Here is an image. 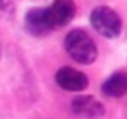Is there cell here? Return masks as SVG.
Segmentation results:
<instances>
[{
  "label": "cell",
  "instance_id": "2",
  "mask_svg": "<svg viewBox=\"0 0 127 119\" xmlns=\"http://www.w3.org/2000/svg\"><path fill=\"white\" fill-rule=\"evenodd\" d=\"M91 25L99 35L106 39H115L122 32L120 16L108 5H99L91 12Z\"/></svg>",
  "mask_w": 127,
  "mask_h": 119
},
{
  "label": "cell",
  "instance_id": "4",
  "mask_svg": "<svg viewBox=\"0 0 127 119\" xmlns=\"http://www.w3.org/2000/svg\"><path fill=\"white\" fill-rule=\"evenodd\" d=\"M47 16H49L52 30L66 26L75 16L73 0H54V2L47 7Z\"/></svg>",
  "mask_w": 127,
  "mask_h": 119
},
{
  "label": "cell",
  "instance_id": "7",
  "mask_svg": "<svg viewBox=\"0 0 127 119\" xmlns=\"http://www.w3.org/2000/svg\"><path fill=\"white\" fill-rule=\"evenodd\" d=\"M103 95L110 98H122L127 95V74L125 72H115L111 74L101 86Z\"/></svg>",
  "mask_w": 127,
  "mask_h": 119
},
{
  "label": "cell",
  "instance_id": "5",
  "mask_svg": "<svg viewBox=\"0 0 127 119\" xmlns=\"http://www.w3.org/2000/svg\"><path fill=\"white\" fill-rule=\"evenodd\" d=\"M25 26L28 33L35 37H44L52 32L49 16H47V7H33L26 12L25 16Z\"/></svg>",
  "mask_w": 127,
  "mask_h": 119
},
{
  "label": "cell",
  "instance_id": "3",
  "mask_svg": "<svg viewBox=\"0 0 127 119\" xmlns=\"http://www.w3.org/2000/svg\"><path fill=\"white\" fill-rule=\"evenodd\" d=\"M56 84L59 88H63L64 91L78 93V91H84L89 86V77L77 68L63 67L56 72Z\"/></svg>",
  "mask_w": 127,
  "mask_h": 119
},
{
  "label": "cell",
  "instance_id": "1",
  "mask_svg": "<svg viewBox=\"0 0 127 119\" xmlns=\"http://www.w3.org/2000/svg\"><path fill=\"white\" fill-rule=\"evenodd\" d=\"M64 49L66 53L82 65H89L97 58V47L96 42L91 39V35L80 28L71 30L64 39Z\"/></svg>",
  "mask_w": 127,
  "mask_h": 119
},
{
  "label": "cell",
  "instance_id": "6",
  "mask_svg": "<svg viewBox=\"0 0 127 119\" xmlns=\"http://www.w3.org/2000/svg\"><path fill=\"white\" fill-rule=\"evenodd\" d=\"M71 110L77 116L87 117V119H96V117L104 116V105L94 96H85V95L71 100Z\"/></svg>",
  "mask_w": 127,
  "mask_h": 119
}]
</instances>
